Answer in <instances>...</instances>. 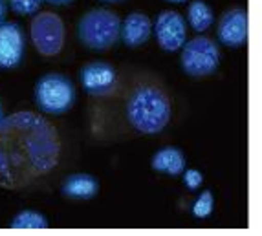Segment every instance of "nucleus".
Wrapping results in <instances>:
<instances>
[{
	"label": "nucleus",
	"mask_w": 262,
	"mask_h": 236,
	"mask_svg": "<svg viewBox=\"0 0 262 236\" xmlns=\"http://www.w3.org/2000/svg\"><path fill=\"white\" fill-rule=\"evenodd\" d=\"M61 139L42 115L17 112L0 123V187L26 188L59 161Z\"/></svg>",
	"instance_id": "nucleus-1"
},
{
	"label": "nucleus",
	"mask_w": 262,
	"mask_h": 236,
	"mask_svg": "<svg viewBox=\"0 0 262 236\" xmlns=\"http://www.w3.org/2000/svg\"><path fill=\"white\" fill-rule=\"evenodd\" d=\"M48 225V220H46V216L42 213H37V210L31 209L20 210L9 222L11 229H46Z\"/></svg>",
	"instance_id": "nucleus-15"
},
{
	"label": "nucleus",
	"mask_w": 262,
	"mask_h": 236,
	"mask_svg": "<svg viewBox=\"0 0 262 236\" xmlns=\"http://www.w3.org/2000/svg\"><path fill=\"white\" fill-rule=\"evenodd\" d=\"M61 193L62 196L72 198V200H92L99 193V181L92 174L75 172L62 181Z\"/></svg>",
	"instance_id": "nucleus-12"
},
{
	"label": "nucleus",
	"mask_w": 262,
	"mask_h": 236,
	"mask_svg": "<svg viewBox=\"0 0 262 236\" xmlns=\"http://www.w3.org/2000/svg\"><path fill=\"white\" fill-rule=\"evenodd\" d=\"M4 117H6V115H4V108H2V105H0V123L4 121Z\"/></svg>",
	"instance_id": "nucleus-22"
},
{
	"label": "nucleus",
	"mask_w": 262,
	"mask_h": 236,
	"mask_svg": "<svg viewBox=\"0 0 262 236\" xmlns=\"http://www.w3.org/2000/svg\"><path fill=\"white\" fill-rule=\"evenodd\" d=\"M150 167L156 172L169 176H180L185 171V156L176 147H165L160 149L150 159Z\"/></svg>",
	"instance_id": "nucleus-13"
},
{
	"label": "nucleus",
	"mask_w": 262,
	"mask_h": 236,
	"mask_svg": "<svg viewBox=\"0 0 262 236\" xmlns=\"http://www.w3.org/2000/svg\"><path fill=\"white\" fill-rule=\"evenodd\" d=\"M6 11H8V0H0V24L4 22Z\"/></svg>",
	"instance_id": "nucleus-19"
},
{
	"label": "nucleus",
	"mask_w": 262,
	"mask_h": 236,
	"mask_svg": "<svg viewBox=\"0 0 262 236\" xmlns=\"http://www.w3.org/2000/svg\"><path fill=\"white\" fill-rule=\"evenodd\" d=\"M101 2H108V4H116V2H123V0H101Z\"/></svg>",
	"instance_id": "nucleus-23"
},
{
	"label": "nucleus",
	"mask_w": 262,
	"mask_h": 236,
	"mask_svg": "<svg viewBox=\"0 0 262 236\" xmlns=\"http://www.w3.org/2000/svg\"><path fill=\"white\" fill-rule=\"evenodd\" d=\"M167 2H172V4H185L187 0H167Z\"/></svg>",
	"instance_id": "nucleus-21"
},
{
	"label": "nucleus",
	"mask_w": 262,
	"mask_h": 236,
	"mask_svg": "<svg viewBox=\"0 0 262 236\" xmlns=\"http://www.w3.org/2000/svg\"><path fill=\"white\" fill-rule=\"evenodd\" d=\"M121 18L108 9H90L77 24V37L83 46L96 52L112 48L121 39Z\"/></svg>",
	"instance_id": "nucleus-3"
},
{
	"label": "nucleus",
	"mask_w": 262,
	"mask_h": 236,
	"mask_svg": "<svg viewBox=\"0 0 262 236\" xmlns=\"http://www.w3.org/2000/svg\"><path fill=\"white\" fill-rule=\"evenodd\" d=\"M187 22L194 31L204 33V31L213 26L214 22L213 9L204 0H192L187 8Z\"/></svg>",
	"instance_id": "nucleus-14"
},
{
	"label": "nucleus",
	"mask_w": 262,
	"mask_h": 236,
	"mask_svg": "<svg viewBox=\"0 0 262 236\" xmlns=\"http://www.w3.org/2000/svg\"><path fill=\"white\" fill-rule=\"evenodd\" d=\"M214 209V198H213V193L211 191H204V193L198 194V198L194 200L191 207V213L194 218L198 220H206L211 216Z\"/></svg>",
	"instance_id": "nucleus-16"
},
{
	"label": "nucleus",
	"mask_w": 262,
	"mask_h": 236,
	"mask_svg": "<svg viewBox=\"0 0 262 236\" xmlns=\"http://www.w3.org/2000/svg\"><path fill=\"white\" fill-rule=\"evenodd\" d=\"M154 37L163 52H178L187 42V24L176 11H162L154 20Z\"/></svg>",
	"instance_id": "nucleus-8"
},
{
	"label": "nucleus",
	"mask_w": 262,
	"mask_h": 236,
	"mask_svg": "<svg viewBox=\"0 0 262 236\" xmlns=\"http://www.w3.org/2000/svg\"><path fill=\"white\" fill-rule=\"evenodd\" d=\"M46 2H50V4H53V6H66V4H70V2H74V0H46Z\"/></svg>",
	"instance_id": "nucleus-20"
},
{
	"label": "nucleus",
	"mask_w": 262,
	"mask_h": 236,
	"mask_svg": "<svg viewBox=\"0 0 262 236\" xmlns=\"http://www.w3.org/2000/svg\"><path fill=\"white\" fill-rule=\"evenodd\" d=\"M64 22L57 13L42 11V13H37L31 20V42L44 57H53L57 53H61L62 46H64Z\"/></svg>",
	"instance_id": "nucleus-6"
},
{
	"label": "nucleus",
	"mask_w": 262,
	"mask_h": 236,
	"mask_svg": "<svg viewBox=\"0 0 262 236\" xmlns=\"http://www.w3.org/2000/svg\"><path fill=\"white\" fill-rule=\"evenodd\" d=\"M182 181H184L187 191L194 193L204 183V174L200 171H196V169H189V171H184V174H182Z\"/></svg>",
	"instance_id": "nucleus-18"
},
{
	"label": "nucleus",
	"mask_w": 262,
	"mask_h": 236,
	"mask_svg": "<svg viewBox=\"0 0 262 236\" xmlns=\"http://www.w3.org/2000/svg\"><path fill=\"white\" fill-rule=\"evenodd\" d=\"M26 55V33L18 22L0 24V68H17Z\"/></svg>",
	"instance_id": "nucleus-9"
},
{
	"label": "nucleus",
	"mask_w": 262,
	"mask_h": 236,
	"mask_svg": "<svg viewBox=\"0 0 262 236\" xmlns=\"http://www.w3.org/2000/svg\"><path fill=\"white\" fill-rule=\"evenodd\" d=\"M219 40L227 48H241L248 39V15L244 8H233L222 15L216 30Z\"/></svg>",
	"instance_id": "nucleus-10"
},
{
	"label": "nucleus",
	"mask_w": 262,
	"mask_h": 236,
	"mask_svg": "<svg viewBox=\"0 0 262 236\" xmlns=\"http://www.w3.org/2000/svg\"><path fill=\"white\" fill-rule=\"evenodd\" d=\"M44 0H8V6L17 15H37Z\"/></svg>",
	"instance_id": "nucleus-17"
},
{
	"label": "nucleus",
	"mask_w": 262,
	"mask_h": 236,
	"mask_svg": "<svg viewBox=\"0 0 262 236\" xmlns=\"http://www.w3.org/2000/svg\"><path fill=\"white\" fill-rule=\"evenodd\" d=\"M154 31V22L141 11H134L125 17L121 24V40L127 48H140L149 40Z\"/></svg>",
	"instance_id": "nucleus-11"
},
{
	"label": "nucleus",
	"mask_w": 262,
	"mask_h": 236,
	"mask_svg": "<svg viewBox=\"0 0 262 236\" xmlns=\"http://www.w3.org/2000/svg\"><path fill=\"white\" fill-rule=\"evenodd\" d=\"M79 81L84 92L96 97H105L116 92L118 86V72L110 62L92 61L84 64L79 72Z\"/></svg>",
	"instance_id": "nucleus-7"
},
{
	"label": "nucleus",
	"mask_w": 262,
	"mask_h": 236,
	"mask_svg": "<svg viewBox=\"0 0 262 236\" xmlns=\"http://www.w3.org/2000/svg\"><path fill=\"white\" fill-rule=\"evenodd\" d=\"M180 62H182V70L189 77H207L219 70L220 50L209 37H194L185 42Z\"/></svg>",
	"instance_id": "nucleus-5"
},
{
	"label": "nucleus",
	"mask_w": 262,
	"mask_h": 236,
	"mask_svg": "<svg viewBox=\"0 0 262 236\" xmlns=\"http://www.w3.org/2000/svg\"><path fill=\"white\" fill-rule=\"evenodd\" d=\"M33 97L40 112L48 115H61L75 105L77 93L70 77L52 72L42 75L35 83Z\"/></svg>",
	"instance_id": "nucleus-4"
},
{
	"label": "nucleus",
	"mask_w": 262,
	"mask_h": 236,
	"mask_svg": "<svg viewBox=\"0 0 262 236\" xmlns=\"http://www.w3.org/2000/svg\"><path fill=\"white\" fill-rule=\"evenodd\" d=\"M127 119L140 134H160L170 121L169 97L160 88L149 84L136 88L127 101Z\"/></svg>",
	"instance_id": "nucleus-2"
}]
</instances>
